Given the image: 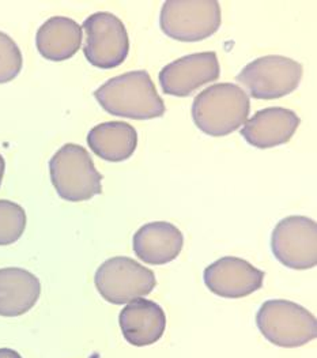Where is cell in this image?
Returning <instances> with one entry per match:
<instances>
[{"mask_svg": "<svg viewBox=\"0 0 317 358\" xmlns=\"http://www.w3.org/2000/svg\"><path fill=\"white\" fill-rule=\"evenodd\" d=\"M27 228V213L22 206L0 199V245L17 243Z\"/></svg>", "mask_w": 317, "mask_h": 358, "instance_id": "ac0fdd59", "label": "cell"}, {"mask_svg": "<svg viewBox=\"0 0 317 358\" xmlns=\"http://www.w3.org/2000/svg\"><path fill=\"white\" fill-rule=\"evenodd\" d=\"M94 283L108 303L123 306L150 294L157 280L152 270L136 260L116 256L108 259L97 268Z\"/></svg>", "mask_w": 317, "mask_h": 358, "instance_id": "8992f818", "label": "cell"}, {"mask_svg": "<svg viewBox=\"0 0 317 358\" xmlns=\"http://www.w3.org/2000/svg\"><path fill=\"white\" fill-rule=\"evenodd\" d=\"M221 22V6L216 0H168L159 15L162 31L182 43L212 37Z\"/></svg>", "mask_w": 317, "mask_h": 358, "instance_id": "5b68a950", "label": "cell"}, {"mask_svg": "<svg viewBox=\"0 0 317 358\" xmlns=\"http://www.w3.org/2000/svg\"><path fill=\"white\" fill-rule=\"evenodd\" d=\"M82 30L86 33L83 53L97 69H115L124 63L130 52V38L124 24L110 13L87 17Z\"/></svg>", "mask_w": 317, "mask_h": 358, "instance_id": "ba28073f", "label": "cell"}, {"mask_svg": "<svg viewBox=\"0 0 317 358\" xmlns=\"http://www.w3.org/2000/svg\"><path fill=\"white\" fill-rule=\"evenodd\" d=\"M236 79L251 97L277 100L298 87L302 79V66L286 56L268 55L246 64Z\"/></svg>", "mask_w": 317, "mask_h": 358, "instance_id": "52a82bcc", "label": "cell"}, {"mask_svg": "<svg viewBox=\"0 0 317 358\" xmlns=\"http://www.w3.org/2000/svg\"><path fill=\"white\" fill-rule=\"evenodd\" d=\"M87 145L93 153L108 162H121L135 153L138 132L128 123L106 122L90 129Z\"/></svg>", "mask_w": 317, "mask_h": 358, "instance_id": "e0dca14e", "label": "cell"}, {"mask_svg": "<svg viewBox=\"0 0 317 358\" xmlns=\"http://www.w3.org/2000/svg\"><path fill=\"white\" fill-rule=\"evenodd\" d=\"M301 123L295 112L288 108L271 106L256 112L239 129L241 136L258 149H270L290 141Z\"/></svg>", "mask_w": 317, "mask_h": 358, "instance_id": "7c38bea8", "label": "cell"}, {"mask_svg": "<svg viewBox=\"0 0 317 358\" xmlns=\"http://www.w3.org/2000/svg\"><path fill=\"white\" fill-rule=\"evenodd\" d=\"M4 171H6V161L3 158V155L0 154V185L3 181V176H4Z\"/></svg>", "mask_w": 317, "mask_h": 358, "instance_id": "44dd1931", "label": "cell"}, {"mask_svg": "<svg viewBox=\"0 0 317 358\" xmlns=\"http://www.w3.org/2000/svg\"><path fill=\"white\" fill-rule=\"evenodd\" d=\"M184 245L183 233L166 221L150 222L133 234V251L147 264L158 266L173 262Z\"/></svg>", "mask_w": 317, "mask_h": 358, "instance_id": "5bb4252c", "label": "cell"}, {"mask_svg": "<svg viewBox=\"0 0 317 358\" xmlns=\"http://www.w3.org/2000/svg\"><path fill=\"white\" fill-rule=\"evenodd\" d=\"M24 64L22 52L17 43L0 31V83L11 82L20 76Z\"/></svg>", "mask_w": 317, "mask_h": 358, "instance_id": "d6986e66", "label": "cell"}, {"mask_svg": "<svg viewBox=\"0 0 317 358\" xmlns=\"http://www.w3.org/2000/svg\"><path fill=\"white\" fill-rule=\"evenodd\" d=\"M119 324L128 343L143 348L161 339L166 329V315L157 303L136 299L121 309Z\"/></svg>", "mask_w": 317, "mask_h": 358, "instance_id": "4fadbf2b", "label": "cell"}, {"mask_svg": "<svg viewBox=\"0 0 317 358\" xmlns=\"http://www.w3.org/2000/svg\"><path fill=\"white\" fill-rule=\"evenodd\" d=\"M50 173L57 195L64 201L83 202L103 192V176L80 145L61 146L50 161Z\"/></svg>", "mask_w": 317, "mask_h": 358, "instance_id": "3957f363", "label": "cell"}, {"mask_svg": "<svg viewBox=\"0 0 317 358\" xmlns=\"http://www.w3.org/2000/svg\"><path fill=\"white\" fill-rule=\"evenodd\" d=\"M103 109L119 117L150 120L163 116L165 103L145 70L130 71L106 80L94 92Z\"/></svg>", "mask_w": 317, "mask_h": 358, "instance_id": "6da1fadb", "label": "cell"}, {"mask_svg": "<svg viewBox=\"0 0 317 358\" xmlns=\"http://www.w3.org/2000/svg\"><path fill=\"white\" fill-rule=\"evenodd\" d=\"M0 358H22V356L13 349L3 348V349H0Z\"/></svg>", "mask_w": 317, "mask_h": 358, "instance_id": "ffe728a7", "label": "cell"}, {"mask_svg": "<svg viewBox=\"0 0 317 358\" xmlns=\"http://www.w3.org/2000/svg\"><path fill=\"white\" fill-rule=\"evenodd\" d=\"M83 30L78 22L67 17H52L40 26L36 47L51 62H64L80 51Z\"/></svg>", "mask_w": 317, "mask_h": 358, "instance_id": "2e32d148", "label": "cell"}, {"mask_svg": "<svg viewBox=\"0 0 317 358\" xmlns=\"http://www.w3.org/2000/svg\"><path fill=\"white\" fill-rule=\"evenodd\" d=\"M203 280L207 289L215 296L241 299L263 286L265 271L244 259L225 256L206 267Z\"/></svg>", "mask_w": 317, "mask_h": 358, "instance_id": "8fae6325", "label": "cell"}, {"mask_svg": "<svg viewBox=\"0 0 317 358\" xmlns=\"http://www.w3.org/2000/svg\"><path fill=\"white\" fill-rule=\"evenodd\" d=\"M41 294L40 280L20 267L0 268V316L17 317L36 306Z\"/></svg>", "mask_w": 317, "mask_h": 358, "instance_id": "9a60e30c", "label": "cell"}, {"mask_svg": "<svg viewBox=\"0 0 317 358\" xmlns=\"http://www.w3.org/2000/svg\"><path fill=\"white\" fill-rule=\"evenodd\" d=\"M219 74L215 52L192 53L165 66L159 73V85L165 94L188 97L200 86L215 82Z\"/></svg>", "mask_w": 317, "mask_h": 358, "instance_id": "30bf717a", "label": "cell"}, {"mask_svg": "<svg viewBox=\"0 0 317 358\" xmlns=\"http://www.w3.org/2000/svg\"><path fill=\"white\" fill-rule=\"evenodd\" d=\"M249 110V96L242 87L233 83H216L195 97L192 119L202 132L225 136L248 120Z\"/></svg>", "mask_w": 317, "mask_h": 358, "instance_id": "7a4b0ae2", "label": "cell"}, {"mask_svg": "<svg viewBox=\"0 0 317 358\" xmlns=\"http://www.w3.org/2000/svg\"><path fill=\"white\" fill-rule=\"evenodd\" d=\"M256 324L267 341L279 348H300L317 336L314 313L288 300H268L258 310Z\"/></svg>", "mask_w": 317, "mask_h": 358, "instance_id": "277c9868", "label": "cell"}, {"mask_svg": "<svg viewBox=\"0 0 317 358\" xmlns=\"http://www.w3.org/2000/svg\"><path fill=\"white\" fill-rule=\"evenodd\" d=\"M272 254L293 270H309L317 264V224L301 215L283 218L271 234Z\"/></svg>", "mask_w": 317, "mask_h": 358, "instance_id": "9c48e42d", "label": "cell"}]
</instances>
